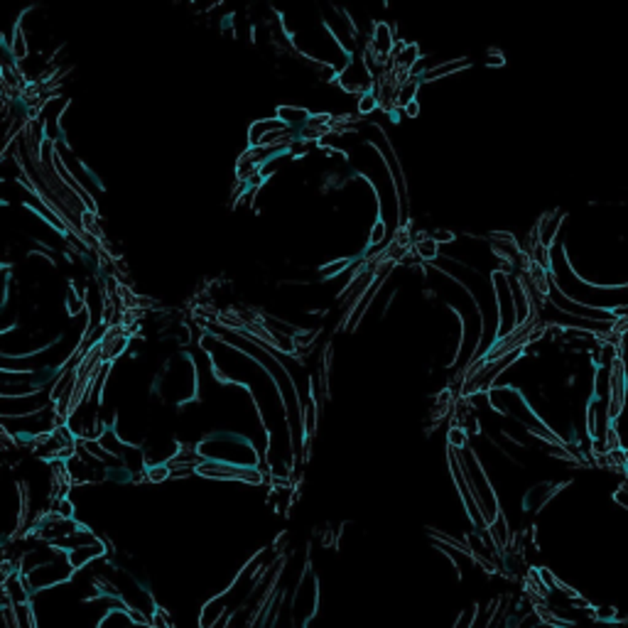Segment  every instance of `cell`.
<instances>
[{"label":"cell","mask_w":628,"mask_h":628,"mask_svg":"<svg viewBox=\"0 0 628 628\" xmlns=\"http://www.w3.org/2000/svg\"><path fill=\"white\" fill-rule=\"evenodd\" d=\"M464 440H467V437H464V430H452V432H449V442H452L454 446H464Z\"/></svg>","instance_id":"obj_4"},{"label":"cell","mask_w":628,"mask_h":628,"mask_svg":"<svg viewBox=\"0 0 628 628\" xmlns=\"http://www.w3.org/2000/svg\"><path fill=\"white\" fill-rule=\"evenodd\" d=\"M378 106V96H376V91L371 88V91H366V94H361V99H358V113H371V111Z\"/></svg>","instance_id":"obj_1"},{"label":"cell","mask_w":628,"mask_h":628,"mask_svg":"<svg viewBox=\"0 0 628 628\" xmlns=\"http://www.w3.org/2000/svg\"><path fill=\"white\" fill-rule=\"evenodd\" d=\"M398 62L403 64V67H408V64H415L417 62V47H415V45H405V52L398 54Z\"/></svg>","instance_id":"obj_2"},{"label":"cell","mask_w":628,"mask_h":628,"mask_svg":"<svg viewBox=\"0 0 628 628\" xmlns=\"http://www.w3.org/2000/svg\"><path fill=\"white\" fill-rule=\"evenodd\" d=\"M405 113H408V118H415V115L420 113V106H417V101H412V104L405 106Z\"/></svg>","instance_id":"obj_5"},{"label":"cell","mask_w":628,"mask_h":628,"mask_svg":"<svg viewBox=\"0 0 628 628\" xmlns=\"http://www.w3.org/2000/svg\"><path fill=\"white\" fill-rule=\"evenodd\" d=\"M385 234V223L383 221H376V229L371 231V243H380Z\"/></svg>","instance_id":"obj_3"}]
</instances>
